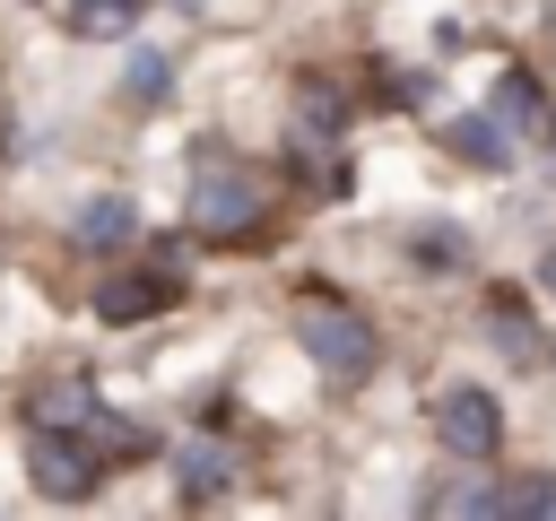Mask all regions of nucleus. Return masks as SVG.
Segmentation results:
<instances>
[{"mask_svg":"<svg viewBox=\"0 0 556 521\" xmlns=\"http://www.w3.org/2000/svg\"><path fill=\"white\" fill-rule=\"evenodd\" d=\"M295 347H304L330 382H365V373L382 365L374 321H365L356 304H330V295H304V304H295Z\"/></svg>","mask_w":556,"mask_h":521,"instance_id":"f257e3e1","label":"nucleus"},{"mask_svg":"<svg viewBox=\"0 0 556 521\" xmlns=\"http://www.w3.org/2000/svg\"><path fill=\"white\" fill-rule=\"evenodd\" d=\"M191 226H200L208 243H243V234H261V226H269V191H261V174L208 156L200 182H191Z\"/></svg>","mask_w":556,"mask_h":521,"instance_id":"f03ea898","label":"nucleus"},{"mask_svg":"<svg viewBox=\"0 0 556 521\" xmlns=\"http://www.w3.org/2000/svg\"><path fill=\"white\" fill-rule=\"evenodd\" d=\"M26 469H35V486L52 504H87L104 486V434H87V425H35L26 434Z\"/></svg>","mask_w":556,"mask_h":521,"instance_id":"7ed1b4c3","label":"nucleus"},{"mask_svg":"<svg viewBox=\"0 0 556 521\" xmlns=\"http://www.w3.org/2000/svg\"><path fill=\"white\" fill-rule=\"evenodd\" d=\"M434 434H443V452H460V460H495V443H504V408H495V391L452 382V391L434 399Z\"/></svg>","mask_w":556,"mask_h":521,"instance_id":"20e7f679","label":"nucleus"},{"mask_svg":"<svg viewBox=\"0 0 556 521\" xmlns=\"http://www.w3.org/2000/svg\"><path fill=\"white\" fill-rule=\"evenodd\" d=\"M174 304H182V269H174V260L96 278V313H104V321H148V313H174Z\"/></svg>","mask_w":556,"mask_h":521,"instance_id":"39448f33","label":"nucleus"},{"mask_svg":"<svg viewBox=\"0 0 556 521\" xmlns=\"http://www.w3.org/2000/svg\"><path fill=\"white\" fill-rule=\"evenodd\" d=\"M443 139H452V156H469V165H486V174H504V165H513V130H504V113H495V104H486V113L443 122Z\"/></svg>","mask_w":556,"mask_h":521,"instance_id":"423d86ee","label":"nucleus"},{"mask_svg":"<svg viewBox=\"0 0 556 521\" xmlns=\"http://www.w3.org/2000/svg\"><path fill=\"white\" fill-rule=\"evenodd\" d=\"M87 252H122V243H139V208L122 200V191H104V200H87L78 208V226H70Z\"/></svg>","mask_w":556,"mask_h":521,"instance_id":"0eeeda50","label":"nucleus"},{"mask_svg":"<svg viewBox=\"0 0 556 521\" xmlns=\"http://www.w3.org/2000/svg\"><path fill=\"white\" fill-rule=\"evenodd\" d=\"M295 130L339 148V139H348V96H339L330 78H295Z\"/></svg>","mask_w":556,"mask_h":521,"instance_id":"6e6552de","label":"nucleus"},{"mask_svg":"<svg viewBox=\"0 0 556 521\" xmlns=\"http://www.w3.org/2000/svg\"><path fill=\"white\" fill-rule=\"evenodd\" d=\"M408 260L426 278H452V269H469V234L452 217H426V226H408Z\"/></svg>","mask_w":556,"mask_h":521,"instance_id":"1a4fd4ad","label":"nucleus"},{"mask_svg":"<svg viewBox=\"0 0 556 521\" xmlns=\"http://www.w3.org/2000/svg\"><path fill=\"white\" fill-rule=\"evenodd\" d=\"M495 113H504V130H547V113H556V104L539 96V78H530V69H504V78H495Z\"/></svg>","mask_w":556,"mask_h":521,"instance_id":"9d476101","label":"nucleus"},{"mask_svg":"<svg viewBox=\"0 0 556 521\" xmlns=\"http://www.w3.org/2000/svg\"><path fill=\"white\" fill-rule=\"evenodd\" d=\"M96 417H104V408H96L87 382H43V391H35V425H87V434H96Z\"/></svg>","mask_w":556,"mask_h":521,"instance_id":"9b49d317","label":"nucleus"},{"mask_svg":"<svg viewBox=\"0 0 556 521\" xmlns=\"http://www.w3.org/2000/svg\"><path fill=\"white\" fill-rule=\"evenodd\" d=\"M174 478H182V495L200 504V495H226V478H235V460H226L217 443H182V452H174Z\"/></svg>","mask_w":556,"mask_h":521,"instance_id":"f8f14e48","label":"nucleus"},{"mask_svg":"<svg viewBox=\"0 0 556 521\" xmlns=\"http://www.w3.org/2000/svg\"><path fill=\"white\" fill-rule=\"evenodd\" d=\"M148 0H70V35H130Z\"/></svg>","mask_w":556,"mask_h":521,"instance_id":"ddd939ff","label":"nucleus"},{"mask_svg":"<svg viewBox=\"0 0 556 521\" xmlns=\"http://www.w3.org/2000/svg\"><path fill=\"white\" fill-rule=\"evenodd\" d=\"M495 512H530V521H556V478H495Z\"/></svg>","mask_w":556,"mask_h":521,"instance_id":"4468645a","label":"nucleus"},{"mask_svg":"<svg viewBox=\"0 0 556 521\" xmlns=\"http://www.w3.org/2000/svg\"><path fill=\"white\" fill-rule=\"evenodd\" d=\"M417 512H495V486L486 478H443L417 495Z\"/></svg>","mask_w":556,"mask_h":521,"instance_id":"2eb2a0df","label":"nucleus"},{"mask_svg":"<svg viewBox=\"0 0 556 521\" xmlns=\"http://www.w3.org/2000/svg\"><path fill=\"white\" fill-rule=\"evenodd\" d=\"M486 321H495L504 356H521V365L539 356V347H530V313H521V295H504V287H495V295H486Z\"/></svg>","mask_w":556,"mask_h":521,"instance_id":"dca6fc26","label":"nucleus"},{"mask_svg":"<svg viewBox=\"0 0 556 521\" xmlns=\"http://www.w3.org/2000/svg\"><path fill=\"white\" fill-rule=\"evenodd\" d=\"M165 87H174L165 52H130V69H122V96H130V104H165Z\"/></svg>","mask_w":556,"mask_h":521,"instance_id":"f3484780","label":"nucleus"},{"mask_svg":"<svg viewBox=\"0 0 556 521\" xmlns=\"http://www.w3.org/2000/svg\"><path fill=\"white\" fill-rule=\"evenodd\" d=\"M539 295H556V252H547V260H539Z\"/></svg>","mask_w":556,"mask_h":521,"instance_id":"a211bd4d","label":"nucleus"},{"mask_svg":"<svg viewBox=\"0 0 556 521\" xmlns=\"http://www.w3.org/2000/svg\"><path fill=\"white\" fill-rule=\"evenodd\" d=\"M547 139H556V113H547Z\"/></svg>","mask_w":556,"mask_h":521,"instance_id":"6ab92c4d","label":"nucleus"}]
</instances>
